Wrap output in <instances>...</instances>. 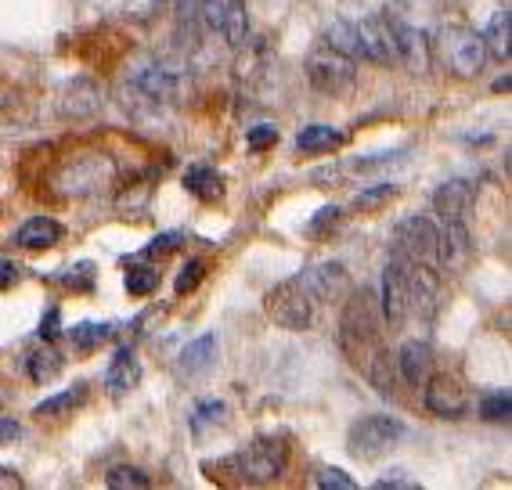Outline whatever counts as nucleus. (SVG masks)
Masks as SVG:
<instances>
[{"instance_id": "f257e3e1", "label": "nucleus", "mask_w": 512, "mask_h": 490, "mask_svg": "<svg viewBox=\"0 0 512 490\" xmlns=\"http://www.w3.org/2000/svg\"><path fill=\"white\" fill-rule=\"evenodd\" d=\"M437 300V274L433 264H415V260H397L383 271V321L386 325H401L412 314H430Z\"/></svg>"}, {"instance_id": "f03ea898", "label": "nucleus", "mask_w": 512, "mask_h": 490, "mask_svg": "<svg viewBox=\"0 0 512 490\" xmlns=\"http://www.w3.org/2000/svg\"><path fill=\"white\" fill-rule=\"evenodd\" d=\"M202 469L210 472L213 480H220L224 472H235V483H275L285 469H289V444L282 436H256L253 444H246V451L220 458V462H206Z\"/></svg>"}, {"instance_id": "7ed1b4c3", "label": "nucleus", "mask_w": 512, "mask_h": 490, "mask_svg": "<svg viewBox=\"0 0 512 490\" xmlns=\"http://www.w3.org/2000/svg\"><path fill=\"white\" fill-rule=\"evenodd\" d=\"M379 336H383V310L375 307L372 289L354 292L347 300L343 318H339V343H343L350 361H368L379 350Z\"/></svg>"}, {"instance_id": "20e7f679", "label": "nucleus", "mask_w": 512, "mask_h": 490, "mask_svg": "<svg viewBox=\"0 0 512 490\" xmlns=\"http://www.w3.org/2000/svg\"><path fill=\"white\" fill-rule=\"evenodd\" d=\"M177 98V80L166 73L163 65H148L141 73H134L127 83H123V105H127L130 116L148 119L159 116L174 105Z\"/></svg>"}, {"instance_id": "39448f33", "label": "nucleus", "mask_w": 512, "mask_h": 490, "mask_svg": "<svg viewBox=\"0 0 512 490\" xmlns=\"http://www.w3.org/2000/svg\"><path fill=\"white\" fill-rule=\"evenodd\" d=\"M267 314L275 318V325L289 328V332H307L314 325V314H318V300L311 296L303 274L296 278H285L275 289L267 292Z\"/></svg>"}, {"instance_id": "423d86ee", "label": "nucleus", "mask_w": 512, "mask_h": 490, "mask_svg": "<svg viewBox=\"0 0 512 490\" xmlns=\"http://www.w3.org/2000/svg\"><path fill=\"white\" fill-rule=\"evenodd\" d=\"M307 80H311L314 91L329 94V98H343V94L354 91L357 83V62L343 51L329 44H318L307 55Z\"/></svg>"}, {"instance_id": "0eeeda50", "label": "nucleus", "mask_w": 512, "mask_h": 490, "mask_svg": "<svg viewBox=\"0 0 512 490\" xmlns=\"http://www.w3.org/2000/svg\"><path fill=\"white\" fill-rule=\"evenodd\" d=\"M437 51H440V62L448 65L455 76H462V80H473V76L484 69V58H487L484 37H476L473 29H466V26L440 29Z\"/></svg>"}, {"instance_id": "6e6552de", "label": "nucleus", "mask_w": 512, "mask_h": 490, "mask_svg": "<svg viewBox=\"0 0 512 490\" xmlns=\"http://www.w3.org/2000/svg\"><path fill=\"white\" fill-rule=\"evenodd\" d=\"M401 436H404V422H397L394 415H365L350 426L347 451L354 458L372 462V458H379V454H386L390 447L401 444Z\"/></svg>"}, {"instance_id": "1a4fd4ad", "label": "nucleus", "mask_w": 512, "mask_h": 490, "mask_svg": "<svg viewBox=\"0 0 512 490\" xmlns=\"http://www.w3.org/2000/svg\"><path fill=\"white\" fill-rule=\"evenodd\" d=\"M437 238L440 231L430 217H404L390 235V256L397 260H415V264H437Z\"/></svg>"}, {"instance_id": "9d476101", "label": "nucleus", "mask_w": 512, "mask_h": 490, "mask_svg": "<svg viewBox=\"0 0 512 490\" xmlns=\"http://www.w3.org/2000/svg\"><path fill=\"white\" fill-rule=\"evenodd\" d=\"M202 22L220 33L228 47H242L249 40V11L246 0H199Z\"/></svg>"}, {"instance_id": "9b49d317", "label": "nucleus", "mask_w": 512, "mask_h": 490, "mask_svg": "<svg viewBox=\"0 0 512 490\" xmlns=\"http://www.w3.org/2000/svg\"><path fill=\"white\" fill-rule=\"evenodd\" d=\"M354 33H357V58H365V62H375V65L397 62L394 37H390V22L386 19L354 22Z\"/></svg>"}, {"instance_id": "f8f14e48", "label": "nucleus", "mask_w": 512, "mask_h": 490, "mask_svg": "<svg viewBox=\"0 0 512 490\" xmlns=\"http://www.w3.org/2000/svg\"><path fill=\"white\" fill-rule=\"evenodd\" d=\"M437 260L444 271H466L473 260V238H469L466 220H444V231L437 238Z\"/></svg>"}, {"instance_id": "ddd939ff", "label": "nucleus", "mask_w": 512, "mask_h": 490, "mask_svg": "<svg viewBox=\"0 0 512 490\" xmlns=\"http://www.w3.org/2000/svg\"><path fill=\"white\" fill-rule=\"evenodd\" d=\"M426 386V408L433 411L437 418H462L466 415V390L455 375H430L422 382Z\"/></svg>"}, {"instance_id": "4468645a", "label": "nucleus", "mask_w": 512, "mask_h": 490, "mask_svg": "<svg viewBox=\"0 0 512 490\" xmlns=\"http://www.w3.org/2000/svg\"><path fill=\"white\" fill-rule=\"evenodd\" d=\"M386 22H390L397 62H404L412 73H426L430 69V40L422 37L415 26H408V22H397V19H386Z\"/></svg>"}, {"instance_id": "2eb2a0df", "label": "nucleus", "mask_w": 512, "mask_h": 490, "mask_svg": "<svg viewBox=\"0 0 512 490\" xmlns=\"http://www.w3.org/2000/svg\"><path fill=\"white\" fill-rule=\"evenodd\" d=\"M476 202V188L462 177H451L433 191V209L440 213V220H466V213Z\"/></svg>"}, {"instance_id": "dca6fc26", "label": "nucleus", "mask_w": 512, "mask_h": 490, "mask_svg": "<svg viewBox=\"0 0 512 490\" xmlns=\"http://www.w3.org/2000/svg\"><path fill=\"white\" fill-rule=\"evenodd\" d=\"M303 282L311 289L314 300H336V296H347L350 292V274L343 264H318L311 271H303Z\"/></svg>"}, {"instance_id": "f3484780", "label": "nucleus", "mask_w": 512, "mask_h": 490, "mask_svg": "<svg viewBox=\"0 0 512 490\" xmlns=\"http://www.w3.org/2000/svg\"><path fill=\"white\" fill-rule=\"evenodd\" d=\"M397 368L408 386H422L433 375V346L426 339H408L397 354Z\"/></svg>"}, {"instance_id": "a211bd4d", "label": "nucleus", "mask_w": 512, "mask_h": 490, "mask_svg": "<svg viewBox=\"0 0 512 490\" xmlns=\"http://www.w3.org/2000/svg\"><path fill=\"white\" fill-rule=\"evenodd\" d=\"M138 382H141V361H138V354H134V346H119L116 357H112L109 368H105V386H109V393L123 397V393H130Z\"/></svg>"}, {"instance_id": "6ab92c4d", "label": "nucleus", "mask_w": 512, "mask_h": 490, "mask_svg": "<svg viewBox=\"0 0 512 490\" xmlns=\"http://www.w3.org/2000/svg\"><path fill=\"white\" fill-rule=\"evenodd\" d=\"M217 361V336H199L195 343H188L177 357V375L181 379H195V375L210 372Z\"/></svg>"}, {"instance_id": "aec40b11", "label": "nucleus", "mask_w": 512, "mask_h": 490, "mask_svg": "<svg viewBox=\"0 0 512 490\" xmlns=\"http://www.w3.org/2000/svg\"><path fill=\"white\" fill-rule=\"evenodd\" d=\"M101 87L94 80H87V76H80V80H73L69 87H65V98H62V112L65 116H91V112L101 109Z\"/></svg>"}, {"instance_id": "412c9836", "label": "nucleus", "mask_w": 512, "mask_h": 490, "mask_svg": "<svg viewBox=\"0 0 512 490\" xmlns=\"http://www.w3.org/2000/svg\"><path fill=\"white\" fill-rule=\"evenodd\" d=\"M62 224L51 217H29L26 224L15 231V242L22 245V249H51V245L62 242Z\"/></svg>"}, {"instance_id": "4be33fe9", "label": "nucleus", "mask_w": 512, "mask_h": 490, "mask_svg": "<svg viewBox=\"0 0 512 490\" xmlns=\"http://www.w3.org/2000/svg\"><path fill=\"white\" fill-rule=\"evenodd\" d=\"M484 47L498 58V62H509L512 58V15H509V8L494 11L491 15V22H487V29H484Z\"/></svg>"}, {"instance_id": "5701e85b", "label": "nucleus", "mask_w": 512, "mask_h": 490, "mask_svg": "<svg viewBox=\"0 0 512 490\" xmlns=\"http://www.w3.org/2000/svg\"><path fill=\"white\" fill-rule=\"evenodd\" d=\"M184 188L202 202H217L224 195V177L213 166H188L184 170Z\"/></svg>"}, {"instance_id": "b1692460", "label": "nucleus", "mask_w": 512, "mask_h": 490, "mask_svg": "<svg viewBox=\"0 0 512 490\" xmlns=\"http://www.w3.org/2000/svg\"><path fill=\"white\" fill-rule=\"evenodd\" d=\"M224 422H228V404L210 397V400H199V404H195V415L188 418V429H192L195 440H202V436H210L213 429H220Z\"/></svg>"}, {"instance_id": "393cba45", "label": "nucleus", "mask_w": 512, "mask_h": 490, "mask_svg": "<svg viewBox=\"0 0 512 490\" xmlns=\"http://www.w3.org/2000/svg\"><path fill=\"white\" fill-rule=\"evenodd\" d=\"M343 141H347V137L339 134V130H332L329 123H311V127L300 130L296 148L307 155H318V152H332V148H339Z\"/></svg>"}, {"instance_id": "a878e982", "label": "nucleus", "mask_w": 512, "mask_h": 490, "mask_svg": "<svg viewBox=\"0 0 512 490\" xmlns=\"http://www.w3.org/2000/svg\"><path fill=\"white\" fill-rule=\"evenodd\" d=\"M87 400V382H76L73 390H62L58 397H47L40 400L37 408H33V415L37 418H58V415H69V411H76Z\"/></svg>"}, {"instance_id": "bb28decb", "label": "nucleus", "mask_w": 512, "mask_h": 490, "mask_svg": "<svg viewBox=\"0 0 512 490\" xmlns=\"http://www.w3.org/2000/svg\"><path fill=\"white\" fill-rule=\"evenodd\" d=\"M62 368H65V357L58 354L55 346L33 350V354H29V361H26V372H29V379H33V382H51V379H58V375H62Z\"/></svg>"}, {"instance_id": "cd10ccee", "label": "nucleus", "mask_w": 512, "mask_h": 490, "mask_svg": "<svg viewBox=\"0 0 512 490\" xmlns=\"http://www.w3.org/2000/svg\"><path fill=\"white\" fill-rule=\"evenodd\" d=\"M105 487L112 490H148L152 480H148V472L138 469V465H116V469L105 472Z\"/></svg>"}, {"instance_id": "c85d7f7f", "label": "nucleus", "mask_w": 512, "mask_h": 490, "mask_svg": "<svg viewBox=\"0 0 512 490\" xmlns=\"http://www.w3.org/2000/svg\"><path fill=\"white\" fill-rule=\"evenodd\" d=\"M109 336H112V325H101V321H80V325L69 328V343L76 350H94V346H101Z\"/></svg>"}, {"instance_id": "c756f323", "label": "nucleus", "mask_w": 512, "mask_h": 490, "mask_svg": "<svg viewBox=\"0 0 512 490\" xmlns=\"http://www.w3.org/2000/svg\"><path fill=\"white\" fill-rule=\"evenodd\" d=\"M325 44L336 47V51H343V55H350L354 62H361L357 58V33H354V22L347 19H336L329 29H325Z\"/></svg>"}, {"instance_id": "7c9ffc66", "label": "nucleus", "mask_w": 512, "mask_h": 490, "mask_svg": "<svg viewBox=\"0 0 512 490\" xmlns=\"http://www.w3.org/2000/svg\"><path fill=\"white\" fill-rule=\"evenodd\" d=\"M123 285H127L130 296H152L159 289V271L156 267H130Z\"/></svg>"}, {"instance_id": "2f4dec72", "label": "nucleus", "mask_w": 512, "mask_h": 490, "mask_svg": "<svg viewBox=\"0 0 512 490\" xmlns=\"http://www.w3.org/2000/svg\"><path fill=\"white\" fill-rule=\"evenodd\" d=\"M397 191H401L397 184H372V188H365L361 195H357L354 206L368 213V209H379V206H386L390 199H397Z\"/></svg>"}, {"instance_id": "473e14b6", "label": "nucleus", "mask_w": 512, "mask_h": 490, "mask_svg": "<svg viewBox=\"0 0 512 490\" xmlns=\"http://www.w3.org/2000/svg\"><path fill=\"white\" fill-rule=\"evenodd\" d=\"M202 274H206V264H202V260H188V264L181 267V274H177V282H174L177 296H188V292L199 289Z\"/></svg>"}, {"instance_id": "72a5a7b5", "label": "nucleus", "mask_w": 512, "mask_h": 490, "mask_svg": "<svg viewBox=\"0 0 512 490\" xmlns=\"http://www.w3.org/2000/svg\"><path fill=\"white\" fill-rule=\"evenodd\" d=\"M246 145H249V152H267V148H275L278 127H271V123H256V127H249Z\"/></svg>"}, {"instance_id": "f704fd0d", "label": "nucleus", "mask_w": 512, "mask_h": 490, "mask_svg": "<svg viewBox=\"0 0 512 490\" xmlns=\"http://www.w3.org/2000/svg\"><path fill=\"white\" fill-rule=\"evenodd\" d=\"M509 411H512L509 393H491V397H484V404H480V415H484L487 422H505Z\"/></svg>"}, {"instance_id": "c9c22d12", "label": "nucleus", "mask_w": 512, "mask_h": 490, "mask_svg": "<svg viewBox=\"0 0 512 490\" xmlns=\"http://www.w3.org/2000/svg\"><path fill=\"white\" fill-rule=\"evenodd\" d=\"M318 487L321 490H354L357 483L350 480V476L343 469H332V465H329V469L318 472Z\"/></svg>"}, {"instance_id": "e433bc0d", "label": "nucleus", "mask_w": 512, "mask_h": 490, "mask_svg": "<svg viewBox=\"0 0 512 490\" xmlns=\"http://www.w3.org/2000/svg\"><path fill=\"white\" fill-rule=\"evenodd\" d=\"M184 242V235H181V231H166V235H156V238H152V242H148L145 245V256H163V253H174V249H177V245H181Z\"/></svg>"}, {"instance_id": "4c0bfd02", "label": "nucleus", "mask_w": 512, "mask_h": 490, "mask_svg": "<svg viewBox=\"0 0 512 490\" xmlns=\"http://www.w3.org/2000/svg\"><path fill=\"white\" fill-rule=\"evenodd\" d=\"M62 282L69 285V289H80L87 292L94 285V264H76L73 274H62Z\"/></svg>"}, {"instance_id": "58836bf2", "label": "nucleus", "mask_w": 512, "mask_h": 490, "mask_svg": "<svg viewBox=\"0 0 512 490\" xmlns=\"http://www.w3.org/2000/svg\"><path fill=\"white\" fill-rule=\"evenodd\" d=\"M339 217H343V209H339V206L318 209V217H314L311 224H307V231H311V235H321L325 227H336V224H339Z\"/></svg>"}, {"instance_id": "ea45409f", "label": "nucleus", "mask_w": 512, "mask_h": 490, "mask_svg": "<svg viewBox=\"0 0 512 490\" xmlns=\"http://www.w3.org/2000/svg\"><path fill=\"white\" fill-rule=\"evenodd\" d=\"M375 487H379V490H386V487H390V490H415L419 483L408 480V476H404V469H394L390 476H379V480H375Z\"/></svg>"}, {"instance_id": "a19ab883", "label": "nucleus", "mask_w": 512, "mask_h": 490, "mask_svg": "<svg viewBox=\"0 0 512 490\" xmlns=\"http://www.w3.org/2000/svg\"><path fill=\"white\" fill-rule=\"evenodd\" d=\"M58 332H62V310L51 307L44 314V321H40V339H55Z\"/></svg>"}, {"instance_id": "79ce46f5", "label": "nucleus", "mask_w": 512, "mask_h": 490, "mask_svg": "<svg viewBox=\"0 0 512 490\" xmlns=\"http://www.w3.org/2000/svg\"><path fill=\"white\" fill-rule=\"evenodd\" d=\"M22 436V426L15 418H0V444H15Z\"/></svg>"}, {"instance_id": "37998d69", "label": "nucleus", "mask_w": 512, "mask_h": 490, "mask_svg": "<svg viewBox=\"0 0 512 490\" xmlns=\"http://www.w3.org/2000/svg\"><path fill=\"white\" fill-rule=\"evenodd\" d=\"M15 278H19V264H11L8 256H0V289L15 285Z\"/></svg>"}, {"instance_id": "c03bdc74", "label": "nucleus", "mask_w": 512, "mask_h": 490, "mask_svg": "<svg viewBox=\"0 0 512 490\" xmlns=\"http://www.w3.org/2000/svg\"><path fill=\"white\" fill-rule=\"evenodd\" d=\"M22 476L15 469H4V465H0V490H19L22 487Z\"/></svg>"}, {"instance_id": "a18cd8bd", "label": "nucleus", "mask_w": 512, "mask_h": 490, "mask_svg": "<svg viewBox=\"0 0 512 490\" xmlns=\"http://www.w3.org/2000/svg\"><path fill=\"white\" fill-rule=\"evenodd\" d=\"M509 87H512L509 76H498V80H494V91H498V94H509Z\"/></svg>"}]
</instances>
